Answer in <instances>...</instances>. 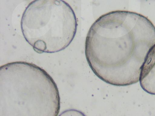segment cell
I'll return each mask as SVG.
<instances>
[{
	"instance_id": "6da1fadb",
	"label": "cell",
	"mask_w": 155,
	"mask_h": 116,
	"mask_svg": "<svg viewBox=\"0 0 155 116\" xmlns=\"http://www.w3.org/2000/svg\"><path fill=\"white\" fill-rule=\"evenodd\" d=\"M155 44V27L138 13L112 11L100 16L87 34L85 53L99 78L110 84L130 85L139 81L147 54Z\"/></svg>"
},
{
	"instance_id": "7a4b0ae2",
	"label": "cell",
	"mask_w": 155,
	"mask_h": 116,
	"mask_svg": "<svg viewBox=\"0 0 155 116\" xmlns=\"http://www.w3.org/2000/svg\"><path fill=\"white\" fill-rule=\"evenodd\" d=\"M76 16L63 0H34L25 10L21 27L26 41L39 53L64 49L77 31Z\"/></svg>"
},
{
	"instance_id": "3957f363",
	"label": "cell",
	"mask_w": 155,
	"mask_h": 116,
	"mask_svg": "<svg viewBox=\"0 0 155 116\" xmlns=\"http://www.w3.org/2000/svg\"><path fill=\"white\" fill-rule=\"evenodd\" d=\"M139 81L144 91L155 95V44L145 58L141 68Z\"/></svg>"
}]
</instances>
